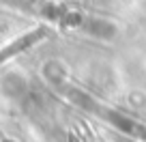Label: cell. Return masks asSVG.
Masks as SVG:
<instances>
[{
  "instance_id": "cell-2",
  "label": "cell",
  "mask_w": 146,
  "mask_h": 142,
  "mask_svg": "<svg viewBox=\"0 0 146 142\" xmlns=\"http://www.w3.org/2000/svg\"><path fill=\"white\" fill-rule=\"evenodd\" d=\"M41 80L50 86H62L69 80V65L60 58H47L41 65Z\"/></svg>"
},
{
  "instance_id": "cell-3",
  "label": "cell",
  "mask_w": 146,
  "mask_h": 142,
  "mask_svg": "<svg viewBox=\"0 0 146 142\" xmlns=\"http://www.w3.org/2000/svg\"><path fill=\"white\" fill-rule=\"evenodd\" d=\"M0 142H19L17 138H0Z\"/></svg>"
},
{
  "instance_id": "cell-1",
  "label": "cell",
  "mask_w": 146,
  "mask_h": 142,
  "mask_svg": "<svg viewBox=\"0 0 146 142\" xmlns=\"http://www.w3.org/2000/svg\"><path fill=\"white\" fill-rule=\"evenodd\" d=\"M26 93H28V80L22 73L9 71V73L2 75V80H0V95L2 97H7L11 101H19L26 97Z\"/></svg>"
}]
</instances>
